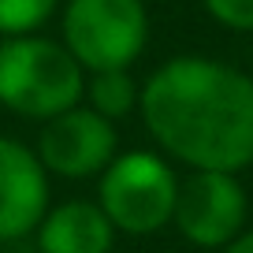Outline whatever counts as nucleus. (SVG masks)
<instances>
[{
  "mask_svg": "<svg viewBox=\"0 0 253 253\" xmlns=\"http://www.w3.org/2000/svg\"><path fill=\"white\" fill-rule=\"evenodd\" d=\"M82 97L86 71L63 48V41L41 34L0 38V108L48 123L60 112L82 104Z\"/></svg>",
  "mask_w": 253,
  "mask_h": 253,
  "instance_id": "obj_2",
  "label": "nucleus"
},
{
  "mask_svg": "<svg viewBox=\"0 0 253 253\" xmlns=\"http://www.w3.org/2000/svg\"><path fill=\"white\" fill-rule=\"evenodd\" d=\"M34 153L48 175L93 179L119 157V130L112 119H104L89 104H75V108L60 112L56 119L41 123Z\"/></svg>",
  "mask_w": 253,
  "mask_h": 253,
  "instance_id": "obj_6",
  "label": "nucleus"
},
{
  "mask_svg": "<svg viewBox=\"0 0 253 253\" xmlns=\"http://www.w3.org/2000/svg\"><path fill=\"white\" fill-rule=\"evenodd\" d=\"M116 235L119 231L101 212V205L82 198L48 205V212L34 231L38 253H112Z\"/></svg>",
  "mask_w": 253,
  "mask_h": 253,
  "instance_id": "obj_8",
  "label": "nucleus"
},
{
  "mask_svg": "<svg viewBox=\"0 0 253 253\" xmlns=\"http://www.w3.org/2000/svg\"><path fill=\"white\" fill-rule=\"evenodd\" d=\"M179 175L160 153L130 149L119 153L97 175V205L119 235H157L171 223Z\"/></svg>",
  "mask_w": 253,
  "mask_h": 253,
  "instance_id": "obj_3",
  "label": "nucleus"
},
{
  "mask_svg": "<svg viewBox=\"0 0 253 253\" xmlns=\"http://www.w3.org/2000/svg\"><path fill=\"white\" fill-rule=\"evenodd\" d=\"M205 11L227 30L253 34V0H205Z\"/></svg>",
  "mask_w": 253,
  "mask_h": 253,
  "instance_id": "obj_11",
  "label": "nucleus"
},
{
  "mask_svg": "<svg viewBox=\"0 0 253 253\" xmlns=\"http://www.w3.org/2000/svg\"><path fill=\"white\" fill-rule=\"evenodd\" d=\"M138 97H142V86L134 82L130 71H97L86 75V104L93 112H101L104 119L119 123L130 112L138 108Z\"/></svg>",
  "mask_w": 253,
  "mask_h": 253,
  "instance_id": "obj_9",
  "label": "nucleus"
},
{
  "mask_svg": "<svg viewBox=\"0 0 253 253\" xmlns=\"http://www.w3.org/2000/svg\"><path fill=\"white\" fill-rule=\"evenodd\" d=\"M60 41L86 75L130 71L149 41L145 0H67Z\"/></svg>",
  "mask_w": 253,
  "mask_h": 253,
  "instance_id": "obj_4",
  "label": "nucleus"
},
{
  "mask_svg": "<svg viewBox=\"0 0 253 253\" xmlns=\"http://www.w3.org/2000/svg\"><path fill=\"white\" fill-rule=\"evenodd\" d=\"M60 11V0H0V38L41 34V26Z\"/></svg>",
  "mask_w": 253,
  "mask_h": 253,
  "instance_id": "obj_10",
  "label": "nucleus"
},
{
  "mask_svg": "<svg viewBox=\"0 0 253 253\" xmlns=\"http://www.w3.org/2000/svg\"><path fill=\"white\" fill-rule=\"evenodd\" d=\"M48 212V171L30 145L0 134V242L34 235Z\"/></svg>",
  "mask_w": 253,
  "mask_h": 253,
  "instance_id": "obj_7",
  "label": "nucleus"
},
{
  "mask_svg": "<svg viewBox=\"0 0 253 253\" xmlns=\"http://www.w3.org/2000/svg\"><path fill=\"white\" fill-rule=\"evenodd\" d=\"M246 186L231 171H190L179 182L171 223L198 250H223L246 231Z\"/></svg>",
  "mask_w": 253,
  "mask_h": 253,
  "instance_id": "obj_5",
  "label": "nucleus"
},
{
  "mask_svg": "<svg viewBox=\"0 0 253 253\" xmlns=\"http://www.w3.org/2000/svg\"><path fill=\"white\" fill-rule=\"evenodd\" d=\"M220 253H253V227H250V231H242L235 242H227Z\"/></svg>",
  "mask_w": 253,
  "mask_h": 253,
  "instance_id": "obj_12",
  "label": "nucleus"
},
{
  "mask_svg": "<svg viewBox=\"0 0 253 253\" xmlns=\"http://www.w3.org/2000/svg\"><path fill=\"white\" fill-rule=\"evenodd\" d=\"M142 123L171 160L194 171L253 164V79L209 56H175L142 82Z\"/></svg>",
  "mask_w": 253,
  "mask_h": 253,
  "instance_id": "obj_1",
  "label": "nucleus"
}]
</instances>
